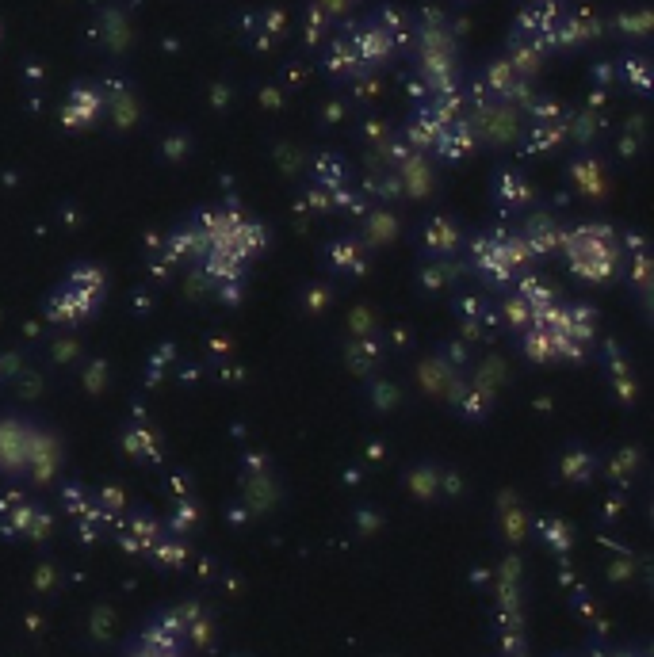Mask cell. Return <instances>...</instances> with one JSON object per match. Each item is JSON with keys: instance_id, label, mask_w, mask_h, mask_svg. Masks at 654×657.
<instances>
[{"instance_id": "obj_1", "label": "cell", "mask_w": 654, "mask_h": 657, "mask_svg": "<svg viewBox=\"0 0 654 657\" xmlns=\"http://www.w3.org/2000/svg\"><path fill=\"white\" fill-rule=\"evenodd\" d=\"M127 657H180V646H161V642H150V638L142 635Z\"/></svg>"}, {"instance_id": "obj_2", "label": "cell", "mask_w": 654, "mask_h": 657, "mask_svg": "<svg viewBox=\"0 0 654 657\" xmlns=\"http://www.w3.org/2000/svg\"><path fill=\"white\" fill-rule=\"evenodd\" d=\"M624 657H632V654H624Z\"/></svg>"}]
</instances>
